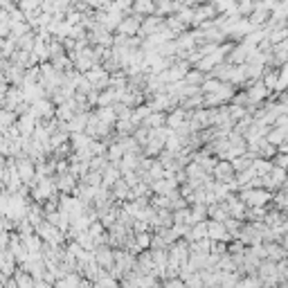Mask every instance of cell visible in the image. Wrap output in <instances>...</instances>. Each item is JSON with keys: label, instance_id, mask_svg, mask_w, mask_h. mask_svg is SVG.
Here are the masks:
<instances>
[{"label": "cell", "instance_id": "1", "mask_svg": "<svg viewBox=\"0 0 288 288\" xmlns=\"http://www.w3.org/2000/svg\"><path fill=\"white\" fill-rule=\"evenodd\" d=\"M236 196L245 207H268L272 203V191L268 189H241Z\"/></svg>", "mask_w": 288, "mask_h": 288}, {"label": "cell", "instance_id": "2", "mask_svg": "<svg viewBox=\"0 0 288 288\" xmlns=\"http://www.w3.org/2000/svg\"><path fill=\"white\" fill-rule=\"evenodd\" d=\"M34 232L41 236L43 243H52V245H63V243H65V234H63L61 230H59L57 225L50 223V221H43V223H38Z\"/></svg>", "mask_w": 288, "mask_h": 288}, {"label": "cell", "instance_id": "3", "mask_svg": "<svg viewBox=\"0 0 288 288\" xmlns=\"http://www.w3.org/2000/svg\"><path fill=\"white\" fill-rule=\"evenodd\" d=\"M140 25H142V16H138V14H129V16L122 18V23L117 25L115 32L122 34V36H138Z\"/></svg>", "mask_w": 288, "mask_h": 288}, {"label": "cell", "instance_id": "4", "mask_svg": "<svg viewBox=\"0 0 288 288\" xmlns=\"http://www.w3.org/2000/svg\"><path fill=\"white\" fill-rule=\"evenodd\" d=\"M212 178L214 180H219V183H225V185H230L232 180L236 178V174H234V167H232L230 160H219L214 167V171H212Z\"/></svg>", "mask_w": 288, "mask_h": 288}, {"label": "cell", "instance_id": "5", "mask_svg": "<svg viewBox=\"0 0 288 288\" xmlns=\"http://www.w3.org/2000/svg\"><path fill=\"white\" fill-rule=\"evenodd\" d=\"M164 27V18H160V16H146L142 18V25H140V34L138 36L140 38H146V36H153V34H158L160 29Z\"/></svg>", "mask_w": 288, "mask_h": 288}, {"label": "cell", "instance_id": "6", "mask_svg": "<svg viewBox=\"0 0 288 288\" xmlns=\"http://www.w3.org/2000/svg\"><path fill=\"white\" fill-rule=\"evenodd\" d=\"M248 99H250V104L252 106H257V104H264L268 97H270V90L266 88L264 84H261V79L259 81H255V84H248Z\"/></svg>", "mask_w": 288, "mask_h": 288}, {"label": "cell", "instance_id": "7", "mask_svg": "<svg viewBox=\"0 0 288 288\" xmlns=\"http://www.w3.org/2000/svg\"><path fill=\"white\" fill-rule=\"evenodd\" d=\"M207 239L210 241H221V243H230L232 236L227 234L225 225L221 221H207Z\"/></svg>", "mask_w": 288, "mask_h": 288}, {"label": "cell", "instance_id": "8", "mask_svg": "<svg viewBox=\"0 0 288 288\" xmlns=\"http://www.w3.org/2000/svg\"><path fill=\"white\" fill-rule=\"evenodd\" d=\"M93 255H95V261H97V266L102 268V270H110V268L115 266L113 248H110V245H97L93 250Z\"/></svg>", "mask_w": 288, "mask_h": 288}, {"label": "cell", "instance_id": "9", "mask_svg": "<svg viewBox=\"0 0 288 288\" xmlns=\"http://www.w3.org/2000/svg\"><path fill=\"white\" fill-rule=\"evenodd\" d=\"M268 18H270V9L266 7L261 0H257L255 3V12L250 14V25H252V29H259V27H264V25L268 23Z\"/></svg>", "mask_w": 288, "mask_h": 288}, {"label": "cell", "instance_id": "10", "mask_svg": "<svg viewBox=\"0 0 288 288\" xmlns=\"http://www.w3.org/2000/svg\"><path fill=\"white\" fill-rule=\"evenodd\" d=\"M77 183H79V178L74 174H61V176H57V189H59V194H70L72 196L74 194V189H77Z\"/></svg>", "mask_w": 288, "mask_h": 288}, {"label": "cell", "instance_id": "11", "mask_svg": "<svg viewBox=\"0 0 288 288\" xmlns=\"http://www.w3.org/2000/svg\"><path fill=\"white\" fill-rule=\"evenodd\" d=\"M131 12L138 14V16H153L155 14V0H133V5H131Z\"/></svg>", "mask_w": 288, "mask_h": 288}, {"label": "cell", "instance_id": "12", "mask_svg": "<svg viewBox=\"0 0 288 288\" xmlns=\"http://www.w3.org/2000/svg\"><path fill=\"white\" fill-rule=\"evenodd\" d=\"M187 117H189V113H187L185 108H174L171 113H167V129H171V131H176L180 124H185L187 122Z\"/></svg>", "mask_w": 288, "mask_h": 288}, {"label": "cell", "instance_id": "13", "mask_svg": "<svg viewBox=\"0 0 288 288\" xmlns=\"http://www.w3.org/2000/svg\"><path fill=\"white\" fill-rule=\"evenodd\" d=\"M266 245V259H270V261H275V264H279V261H284L286 257H288V252H286V248L281 245V243H264Z\"/></svg>", "mask_w": 288, "mask_h": 288}, {"label": "cell", "instance_id": "14", "mask_svg": "<svg viewBox=\"0 0 288 288\" xmlns=\"http://www.w3.org/2000/svg\"><path fill=\"white\" fill-rule=\"evenodd\" d=\"M203 221H207V205H189V219H187V225H196V223H203Z\"/></svg>", "mask_w": 288, "mask_h": 288}, {"label": "cell", "instance_id": "15", "mask_svg": "<svg viewBox=\"0 0 288 288\" xmlns=\"http://www.w3.org/2000/svg\"><path fill=\"white\" fill-rule=\"evenodd\" d=\"M122 178V171L117 169V164H108L106 167V171L102 174V187H106V189H110L117 180Z\"/></svg>", "mask_w": 288, "mask_h": 288}, {"label": "cell", "instance_id": "16", "mask_svg": "<svg viewBox=\"0 0 288 288\" xmlns=\"http://www.w3.org/2000/svg\"><path fill=\"white\" fill-rule=\"evenodd\" d=\"M266 140H268V144H272V146L284 144L286 140H288V129H279V126H272V129L268 131Z\"/></svg>", "mask_w": 288, "mask_h": 288}, {"label": "cell", "instance_id": "17", "mask_svg": "<svg viewBox=\"0 0 288 288\" xmlns=\"http://www.w3.org/2000/svg\"><path fill=\"white\" fill-rule=\"evenodd\" d=\"M142 126H146V129H151V131L162 129V126H167V113H158V110H153V113L142 122Z\"/></svg>", "mask_w": 288, "mask_h": 288}, {"label": "cell", "instance_id": "18", "mask_svg": "<svg viewBox=\"0 0 288 288\" xmlns=\"http://www.w3.org/2000/svg\"><path fill=\"white\" fill-rule=\"evenodd\" d=\"M90 142H93L90 135H86V133H70V146H72V151L88 149Z\"/></svg>", "mask_w": 288, "mask_h": 288}, {"label": "cell", "instance_id": "19", "mask_svg": "<svg viewBox=\"0 0 288 288\" xmlns=\"http://www.w3.org/2000/svg\"><path fill=\"white\" fill-rule=\"evenodd\" d=\"M272 160H264V158H255L252 160V171H255L257 178H261V176H268L272 171Z\"/></svg>", "mask_w": 288, "mask_h": 288}, {"label": "cell", "instance_id": "20", "mask_svg": "<svg viewBox=\"0 0 288 288\" xmlns=\"http://www.w3.org/2000/svg\"><path fill=\"white\" fill-rule=\"evenodd\" d=\"M261 84H264L268 90H275L277 84H279V70L277 68H266L264 77H261Z\"/></svg>", "mask_w": 288, "mask_h": 288}, {"label": "cell", "instance_id": "21", "mask_svg": "<svg viewBox=\"0 0 288 288\" xmlns=\"http://www.w3.org/2000/svg\"><path fill=\"white\" fill-rule=\"evenodd\" d=\"M14 41H16L18 50H23V52H32L34 43H36V32H27V34H23V36L14 38Z\"/></svg>", "mask_w": 288, "mask_h": 288}, {"label": "cell", "instance_id": "22", "mask_svg": "<svg viewBox=\"0 0 288 288\" xmlns=\"http://www.w3.org/2000/svg\"><path fill=\"white\" fill-rule=\"evenodd\" d=\"M110 194H113V198H115V200H122V203H124V200L129 198V194H131V187L126 185L122 178H119L117 183L110 187Z\"/></svg>", "mask_w": 288, "mask_h": 288}, {"label": "cell", "instance_id": "23", "mask_svg": "<svg viewBox=\"0 0 288 288\" xmlns=\"http://www.w3.org/2000/svg\"><path fill=\"white\" fill-rule=\"evenodd\" d=\"M200 239H207V221L203 223H196L189 227V234H187V241H200Z\"/></svg>", "mask_w": 288, "mask_h": 288}, {"label": "cell", "instance_id": "24", "mask_svg": "<svg viewBox=\"0 0 288 288\" xmlns=\"http://www.w3.org/2000/svg\"><path fill=\"white\" fill-rule=\"evenodd\" d=\"M18 122V115L14 113V110H7V108H0V126H3V131L12 129V126H16Z\"/></svg>", "mask_w": 288, "mask_h": 288}, {"label": "cell", "instance_id": "25", "mask_svg": "<svg viewBox=\"0 0 288 288\" xmlns=\"http://www.w3.org/2000/svg\"><path fill=\"white\" fill-rule=\"evenodd\" d=\"M151 113H153V110L149 108V104H142V106H138V108H133V115H131V122H133L135 126H140V124H142L146 117H149Z\"/></svg>", "mask_w": 288, "mask_h": 288}, {"label": "cell", "instance_id": "26", "mask_svg": "<svg viewBox=\"0 0 288 288\" xmlns=\"http://www.w3.org/2000/svg\"><path fill=\"white\" fill-rule=\"evenodd\" d=\"M205 79H207V74H205V72H200V70L191 68L189 72L185 74V79H183V81H185L187 86H200V84L205 81Z\"/></svg>", "mask_w": 288, "mask_h": 288}, {"label": "cell", "instance_id": "27", "mask_svg": "<svg viewBox=\"0 0 288 288\" xmlns=\"http://www.w3.org/2000/svg\"><path fill=\"white\" fill-rule=\"evenodd\" d=\"M210 5L214 7L216 16H219V14H225V12H230V9H234L236 0H210Z\"/></svg>", "mask_w": 288, "mask_h": 288}, {"label": "cell", "instance_id": "28", "mask_svg": "<svg viewBox=\"0 0 288 288\" xmlns=\"http://www.w3.org/2000/svg\"><path fill=\"white\" fill-rule=\"evenodd\" d=\"M286 176H288V171H286V169H281V167H272V171H270V180L275 183L277 189H281V187L286 185Z\"/></svg>", "mask_w": 288, "mask_h": 288}, {"label": "cell", "instance_id": "29", "mask_svg": "<svg viewBox=\"0 0 288 288\" xmlns=\"http://www.w3.org/2000/svg\"><path fill=\"white\" fill-rule=\"evenodd\" d=\"M135 129H138V126L131 122V119H117V122H115V133L117 135H133Z\"/></svg>", "mask_w": 288, "mask_h": 288}, {"label": "cell", "instance_id": "30", "mask_svg": "<svg viewBox=\"0 0 288 288\" xmlns=\"http://www.w3.org/2000/svg\"><path fill=\"white\" fill-rule=\"evenodd\" d=\"M252 160L255 158H250V155H239V158H234L232 160V167H234V174H241V171H245V169H250L252 167Z\"/></svg>", "mask_w": 288, "mask_h": 288}, {"label": "cell", "instance_id": "31", "mask_svg": "<svg viewBox=\"0 0 288 288\" xmlns=\"http://www.w3.org/2000/svg\"><path fill=\"white\" fill-rule=\"evenodd\" d=\"M93 288H119V281L115 279V277H110L108 272H104V275L93 284Z\"/></svg>", "mask_w": 288, "mask_h": 288}, {"label": "cell", "instance_id": "32", "mask_svg": "<svg viewBox=\"0 0 288 288\" xmlns=\"http://www.w3.org/2000/svg\"><path fill=\"white\" fill-rule=\"evenodd\" d=\"M108 164H110V162H108V158H106V155H93V160L88 162L90 171H99V174H104Z\"/></svg>", "mask_w": 288, "mask_h": 288}, {"label": "cell", "instance_id": "33", "mask_svg": "<svg viewBox=\"0 0 288 288\" xmlns=\"http://www.w3.org/2000/svg\"><path fill=\"white\" fill-rule=\"evenodd\" d=\"M79 183H84L88 187H102V174L99 171H88L84 178H79Z\"/></svg>", "mask_w": 288, "mask_h": 288}, {"label": "cell", "instance_id": "34", "mask_svg": "<svg viewBox=\"0 0 288 288\" xmlns=\"http://www.w3.org/2000/svg\"><path fill=\"white\" fill-rule=\"evenodd\" d=\"M288 38V29L286 27H279V29H272V32H268V41H270V45H277L281 41H286Z\"/></svg>", "mask_w": 288, "mask_h": 288}, {"label": "cell", "instance_id": "35", "mask_svg": "<svg viewBox=\"0 0 288 288\" xmlns=\"http://www.w3.org/2000/svg\"><path fill=\"white\" fill-rule=\"evenodd\" d=\"M171 216H174V225H187V219H189V205L171 212Z\"/></svg>", "mask_w": 288, "mask_h": 288}, {"label": "cell", "instance_id": "36", "mask_svg": "<svg viewBox=\"0 0 288 288\" xmlns=\"http://www.w3.org/2000/svg\"><path fill=\"white\" fill-rule=\"evenodd\" d=\"M133 239H135V243H138L140 250H149L151 248V234L149 232H140V234H135L133 232Z\"/></svg>", "mask_w": 288, "mask_h": 288}, {"label": "cell", "instance_id": "37", "mask_svg": "<svg viewBox=\"0 0 288 288\" xmlns=\"http://www.w3.org/2000/svg\"><path fill=\"white\" fill-rule=\"evenodd\" d=\"M185 286H187V288H205V284H203V279H200L198 272H194V275H191L189 279L185 281Z\"/></svg>", "mask_w": 288, "mask_h": 288}, {"label": "cell", "instance_id": "38", "mask_svg": "<svg viewBox=\"0 0 288 288\" xmlns=\"http://www.w3.org/2000/svg\"><path fill=\"white\" fill-rule=\"evenodd\" d=\"M272 126H279V129H288V113L286 115H277V119H275V124Z\"/></svg>", "mask_w": 288, "mask_h": 288}, {"label": "cell", "instance_id": "39", "mask_svg": "<svg viewBox=\"0 0 288 288\" xmlns=\"http://www.w3.org/2000/svg\"><path fill=\"white\" fill-rule=\"evenodd\" d=\"M261 3H264L266 7L272 12V9H275V7H279V3H281V0H261Z\"/></svg>", "mask_w": 288, "mask_h": 288}, {"label": "cell", "instance_id": "40", "mask_svg": "<svg viewBox=\"0 0 288 288\" xmlns=\"http://www.w3.org/2000/svg\"><path fill=\"white\" fill-rule=\"evenodd\" d=\"M236 3H257V0H236Z\"/></svg>", "mask_w": 288, "mask_h": 288}, {"label": "cell", "instance_id": "41", "mask_svg": "<svg viewBox=\"0 0 288 288\" xmlns=\"http://www.w3.org/2000/svg\"><path fill=\"white\" fill-rule=\"evenodd\" d=\"M286 29H288V21H286Z\"/></svg>", "mask_w": 288, "mask_h": 288}]
</instances>
